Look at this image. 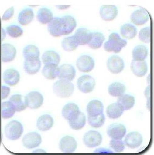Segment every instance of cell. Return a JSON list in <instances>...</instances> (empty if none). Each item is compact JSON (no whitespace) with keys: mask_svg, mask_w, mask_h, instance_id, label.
<instances>
[{"mask_svg":"<svg viewBox=\"0 0 154 155\" xmlns=\"http://www.w3.org/2000/svg\"><path fill=\"white\" fill-rule=\"evenodd\" d=\"M127 45L126 40L121 38L118 33L113 32L110 34L108 41L104 44V49L108 52L118 53Z\"/></svg>","mask_w":154,"mask_h":155,"instance_id":"6da1fadb","label":"cell"},{"mask_svg":"<svg viewBox=\"0 0 154 155\" xmlns=\"http://www.w3.org/2000/svg\"><path fill=\"white\" fill-rule=\"evenodd\" d=\"M75 90L72 82L66 80H59L54 82L53 90L57 97L61 98H67L71 97Z\"/></svg>","mask_w":154,"mask_h":155,"instance_id":"7a4b0ae2","label":"cell"},{"mask_svg":"<svg viewBox=\"0 0 154 155\" xmlns=\"http://www.w3.org/2000/svg\"><path fill=\"white\" fill-rule=\"evenodd\" d=\"M23 133V127L19 121H11L5 126V135L10 140H18L21 137Z\"/></svg>","mask_w":154,"mask_h":155,"instance_id":"3957f363","label":"cell"},{"mask_svg":"<svg viewBox=\"0 0 154 155\" xmlns=\"http://www.w3.org/2000/svg\"><path fill=\"white\" fill-rule=\"evenodd\" d=\"M25 102L27 107L30 109H37L43 104L44 98L41 93L32 91L25 97Z\"/></svg>","mask_w":154,"mask_h":155,"instance_id":"277c9868","label":"cell"},{"mask_svg":"<svg viewBox=\"0 0 154 155\" xmlns=\"http://www.w3.org/2000/svg\"><path fill=\"white\" fill-rule=\"evenodd\" d=\"M78 90L83 93L93 92L96 86L95 79L91 75H83L78 78L77 81Z\"/></svg>","mask_w":154,"mask_h":155,"instance_id":"5b68a950","label":"cell"},{"mask_svg":"<svg viewBox=\"0 0 154 155\" xmlns=\"http://www.w3.org/2000/svg\"><path fill=\"white\" fill-rule=\"evenodd\" d=\"M76 72L73 66L64 64L58 67L57 78L60 80H66L71 82L76 76Z\"/></svg>","mask_w":154,"mask_h":155,"instance_id":"8992f818","label":"cell"},{"mask_svg":"<svg viewBox=\"0 0 154 155\" xmlns=\"http://www.w3.org/2000/svg\"><path fill=\"white\" fill-rule=\"evenodd\" d=\"M125 62L122 58L118 56H111L107 61L108 70L115 74L122 72L125 68Z\"/></svg>","mask_w":154,"mask_h":155,"instance_id":"52a82bcc","label":"cell"},{"mask_svg":"<svg viewBox=\"0 0 154 155\" xmlns=\"http://www.w3.org/2000/svg\"><path fill=\"white\" fill-rule=\"evenodd\" d=\"M76 64L78 70L84 73L91 72L95 65L94 59L88 55H82L79 57L76 61Z\"/></svg>","mask_w":154,"mask_h":155,"instance_id":"ba28073f","label":"cell"},{"mask_svg":"<svg viewBox=\"0 0 154 155\" xmlns=\"http://www.w3.org/2000/svg\"><path fill=\"white\" fill-rule=\"evenodd\" d=\"M0 54L2 62L10 63L14 60L17 54V50L11 44H3L1 46Z\"/></svg>","mask_w":154,"mask_h":155,"instance_id":"9c48e42d","label":"cell"},{"mask_svg":"<svg viewBox=\"0 0 154 155\" xmlns=\"http://www.w3.org/2000/svg\"><path fill=\"white\" fill-rule=\"evenodd\" d=\"M102 142V136L97 131H89L83 137V142L88 148H95L100 145Z\"/></svg>","mask_w":154,"mask_h":155,"instance_id":"30bf717a","label":"cell"},{"mask_svg":"<svg viewBox=\"0 0 154 155\" xmlns=\"http://www.w3.org/2000/svg\"><path fill=\"white\" fill-rule=\"evenodd\" d=\"M47 29L50 35L54 37L63 36V27L61 17H54L48 24Z\"/></svg>","mask_w":154,"mask_h":155,"instance_id":"8fae6325","label":"cell"},{"mask_svg":"<svg viewBox=\"0 0 154 155\" xmlns=\"http://www.w3.org/2000/svg\"><path fill=\"white\" fill-rule=\"evenodd\" d=\"M100 15L105 21H111L118 16V9L115 5H103L100 9Z\"/></svg>","mask_w":154,"mask_h":155,"instance_id":"7c38bea8","label":"cell"},{"mask_svg":"<svg viewBox=\"0 0 154 155\" xmlns=\"http://www.w3.org/2000/svg\"><path fill=\"white\" fill-rule=\"evenodd\" d=\"M41 142V136L36 132L27 134L22 140V143L24 147L29 149L38 147Z\"/></svg>","mask_w":154,"mask_h":155,"instance_id":"4fadbf2b","label":"cell"},{"mask_svg":"<svg viewBox=\"0 0 154 155\" xmlns=\"http://www.w3.org/2000/svg\"><path fill=\"white\" fill-rule=\"evenodd\" d=\"M77 147V143L75 139L70 136H66L62 138L59 143L60 149L64 153H74Z\"/></svg>","mask_w":154,"mask_h":155,"instance_id":"5bb4252c","label":"cell"},{"mask_svg":"<svg viewBox=\"0 0 154 155\" xmlns=\"http://www.w3.org/2000/svg\"><path fill=\"white\" fill-rule=\"evenodd\" d=\"M127 132L125 126L121 124H113L107 129V134L114 140H122Z\"/></svg>","mask_w":154,"mask_h":155,"instance_id":"9a60e30c","label":"cell"},{"mask_svg":"<svg viewBox=\"0 0 154 155\" xmlns=\"http://www.w3.org/2000/svg\"><path fill=\"white\" fill-rule=\"evenodd\" d=\"M3 79L7 85L14 86L20 81V73L14 68H9L3 73Z\"/></svg>","mask_w":154,"mask_h":155,"instance_id":"2e32d148","label":"cell"},{"mask_svg":"<svg viewBox=\"0 0 154 155\" xmlns=\"http://www.w3.org/2000/svg\"><path fill=\"white\" fill-rule=\"evenodd\" d=\"M143 142V137L141 134L136 131L128 134L125 136L124 143L128 148L136 149L141 145Z\"/></svg>","mask_w":154,"mask_h":155,"instance_id":"e0dca14e","label":"cell"},{"mask_svg":"<svg viewBox=\"0 0 154 155\" xmlns=\"http://www.w3.org/2000/svg\"><path fill=\"white\" fill-rule=\"evenodd\" d=\"M130 19L136 25H143L148 22L149 14L144 9L136 10L130 15Z\"/></svg>","mask_w":154,"mask_h":155,"instance_id":"ac0fdd59","label":"cell"},{"mask_svg":"<svg viewBox=\"0 0 154 155\" xmlns=\"http://www.w3.org/2000/svg\"><path fill=\"white\" fill-rule=\"evenodd\" d=\"M131 70L135 75L141 78L146 75L148 67L145 61H135L132 60L130 65Z\"/></svg>","mask_w":154,"mask_h":155,"instance_id":"d6986e66","label":"cell"},{"mask_svg":"<svg viewBox=\"0 0 154 155\" xmlns=\"http://www.w3.org/2000/svg\"><path fill=\"white\" fill-rule=\"evenodd\" d=\"M80 112L77 104L71 102L66 104L62 110V115L67 121H69L75 117Z\"/></svg>","mask_w":154,"mask_h":155,"instance_id":"ffe728a7","label":"cell"},{"mask_svg":"<svg viewBox=\"0 0 154 155\" xmlns=\"http://www.w3.org/2000/svg\"><path fill=\"white\" fill-rule=\"evenodd\" d=\"M79 45H88L92 36V32L85 28H80L76 30L74 35Z\"/></svg>","mask_w":154,"mask_h":155,"instance_id":"44dd1931","label":"cell"},{"mask_svg":"<svg viewBox=\"0 0 154 155\" xmlns=\"http://www.w3.org/2000/svg\"><path fill=\"white\" fill-rule=\"evenodd\" d=\"M104 106L102 102L98 100H93L88 103L87 111L89 116H96L103 114Z\"/></svg>","mask_w":154,"mask_h":155,"instance_id":"7402d4cb","label":"cell"},{"mask_svg":"<svg viewBox=\"0 0 154 155\" xmlns=\"http://www.w3.org/2000/svg\"><path fill=\"white\" fill-rule=\"evenodd\" d=\"M54 119L48 114L40 116L37 121V127L39 130L46 131L49 130L54 125Z\"/></svg>","mask_w":154,"mask_h":155,"instance_id":"603a6c76","label":"cell"},{"mask_svg":"<svg viewBox=\"0 0 154 155\" xmlns=\"http://www.w3.org/2000/svg\"><path fill=\"white\" fill-rule=\"evenodd\" d=\"M63 27V36L71 34L77 26V22L74 17L70 15H66L61 17Z\"/></svg>","mask_w":154,"mask_h":155,"instance_id":"cb8c5ba5","label":"cell"},{"mask_svg":"<svg viewBox=\"0 0 154 155\" xmlns=\"http://www.w3.org/2000/svg\"><path fill=\"white\" fill-rule=\"evenodd\" d=\"M41 59L44 65L55 64L58 65L61 61L60 54L54 50H48L44 52L42 56Z\"/></svg>","mask_w":154,"mask_h":155,"instance_id":"d4e9b609","label":"cell"},{"mask_svg":"<svg viewBox=\"0 0 154 155\" xmlns=\"http://www.w3.org/2000/svg\"><path fill=\"white\" fill-rule=\"evenodd\" d=\"M39 48L33 44L28 45L23 50V55L26 61H34L39 59Z\"/></svg>","mask_w":154,"mask_h":155,"instance_id":"484cf974","label":"cell"},{"mask_svg":"<svg viewBox=\"0 0 154 155\" xmlns=\"http://www.w3.org/2000/svg\"><path fill=\"white\" fill-rule=\"evenodd\" d=\"M124 109L118 102L109 104L107 108V115L111 119H117L122 115Z\"/></svg>","mask_w":154,"mask_h":155,"instance_id":"4316f807","label":"cell"},{"mask_svg":"<svg viewBox=\"0 0 154 155\" xmlns=\"http://www.w3.org/2000/svg\"><path fill=\"white\" fill-rule=\"evenodd\" d=\"M41 67V62L39 59L34 61H26L24 62V70L28 74L34 75L39 72Z\"/></svg>","mask_w":154,"mask_h":155,"instance_id":"83f0119b","label":"cell"},{"mask_svg":"<svg viewBox=\"0 0 154 155\" xmlns=\"http://www.w3.org/2000/svg\"><path fill=\"white\" fill-rule=\"evenodd\" d=\"M36 18L40 23L48 24L54 17L53 14L50 10L47 8L43 7L37 11Z\"/></svg>","mask_w":154,"mask_h":155,"instance_id":"f1b7e54d","label":"cell"},{"mask_svg":"<svg viewBox=\"0 0 154 155\" xmlns=\"http://www.w3.org/2000/svg\"><path fill=\"white\" fill-rule=\"evenodd\" d=\"M34 13L31 8H26L20 12L18 16V22L22 25H27L32 22Z\"/></svg>","mask_w":154,"mask_h":155,"instance_id":"f546056e","label":"cell"},{"mask_svg":"<svg viewBox=\"0 0 154 155\" xmlns=\"http://www.w3.org/2000/svg\"><path fill=\"white\" fill-rule=\"evenodd\" d=\"M105 41V37L100 32H92V36L88 45L93 50H97L100 48Z\"/></svg>","mask_w":154,"mask_h":155,"instance_id":"4dcf8cb0","label":"cell"},{"mask_svg":"<svg viewBox=\"0 0 154 155\" xmlns=\"http://www.w3.org/2000/svg\"><path fill=\"white\" fill-rule=\"evenodd\" d=\"M120 32L123 38L131 39L137 35V28L131 23H125L120 28Z\"/></svg>","mask_w":154,"mask_h":155,"instance_id":"1f68e13d","label":"cell"},{"mask_svg":"<svg viewBox=\"0 0 154 155\" xmlns=\"http://www.w3.org/2000/svg\"><path fill=\"white\" fill-rule=\"evenodd\" d=\"M148 55V50L143 45H138L133 48L132 51V58L134 61H144Z\"/></svg>","mask_w":154,"mask_h":155,"instance_id":"d6a6232c","label":"cell"},{"mask_svg":"<svg viewBox=\"0 0 154 155\" xmlns=\"http://www.w3.org/2000/svg\"><path fill=\"white\" fill-rule=\"evenodd\" d=\"M117 102L122 106L124 110H128L134 106L135 99L132 95L124 94L118 97Z\"/></svg>","mask_w":154,"mask_h":155,"instance_id":"836d02e7","label":"cell"},{"mask_svg":"<svg viewBox=\"0 0 154 155\" xmlns=\"http://www.w3.org/2000/svg\"><path fill=\"white\" fill-rule=\"evenodd\" d=\"M58 65L55 64L44 65L42 68V74L48 80H54L57 78Z\"/></svg>","mask_w":154,"mask_h":155,"instance_id":"e575fe53","label":"cell"},{"mask_svg":"<svg viewBox=\"0 0 154 155\" xmlns=\"http://www.w3.org/2000/svg\"><path fill=\"white\" fill-rule=\"evenodd\" d=\"M126 87L123 84L120 82H113L108 87L109 94L114 97H120L125 94Z\"/></svg>","mask_w":154,"mask_h":155,"instance_id":"d590c367","label":"cell"},{"mask_svg":"<svg viewBox=\"0 0 154 155\" xmlns=\"http://www.w3.org/2000/svg\"><path fill=\"white\" fill-rule=\"evenodd\" d=\"M68 123L70 127L74 130H81V129L83 128L86 124V116L83 113L80 111L75 117H74L70 121H68Z\"/></svg>","mask_w":154,"mask_h":155,"instance_id":"8d00e7d4","label":"cell"},{"mask_svg":"<svg viewBox=\"0 0 154 155\" xmlns=\"http://www.w3.org/2000/svg\"><path fill=\"white\" fill-rule=\"evenodd\" d=\"M9 101L14 105L16 111H23L27 107L25 102V97L22 95L19 94L12 95L10 97Z\"/></svg>","mask_w":154,"mask_h":155,"instance_id":"74e56055","label":"cell"},{"mask_svg":"<svg viewBox=\"0 0 154 155\" xmlns=\"http://www.w3.org/2000/svg\"><path fill=\"white\" fill-rule=\"evenodd\" d=\"M78 45V42L74 35L66 37L62 41V48L64 51L67 52L75 51Z\"/></svg>","mask_w":154,"mask_h":155,"instance_id":"f35d334b","label":"cell"},{"mask_svg":"<svg viewBox=\"0 0 154 155\" xmlns=\"http://www.w3.org/2000/svg\"><path fill=\"white\" fill-rule=\"evenodd\" d=\"M14 105L9 101L3 102L1 104V116L3 119L12 118L16 112Z\"/></svg>","mask_w":154,"mask_h":155,"instance_id":"ab89813d","label":"cell"},{"mask_svg":"<svg viewBox=\"0 0 154 155\" xmlns=\"http://www.w3.org/2000/svg\"><path fill=\"white\" fill-rule=\"evenodd\" d=\"M105 121V116L103 113L96 116H91L88 115V124L93 128H100L104 124Z\"/></svg>","mask_w":154,"mask_h":155,"instance_id":"60d3db41","label":"cell"},{"mask_svg":"<svg viewBox=\"0 0 154 155\" xmlns=\"http://www.w3.org/2000/svg\"><path fill=\"white\" fill-rule=\"evenodd\" d=\"M6 32L11 37L16 38L22 36L23 34V30L20 26L12 24L7 27Z\"/></svg>","mask_w":154,"mask_h":155,"instance_id":"b9f144b4","label":"cell"},{"mask_svg":"<svg viewBox=\"0 0 154 155\" xmlns=\"http://www.w3.org/2000/svg\"><path fill=\"white\" fill-rule=\"evenodd\" d=\"M150 27H147L142 28L139 32V38L141 41L145 43H149L150 42Z\"/></svg>","mask_w":154,"mask_h":155,"instance_id":"7bdbcfd3","label":"cell"},{"mask_svg":"<svg viewBox=\"0 0 154 155\" xmlns=\"http://www.w3.org/2000/svg\"><path fill=\"white\" fill-rule=\"evenodd\" d=\"M110 147L116 153H121L125 150V144L122 140H110Z\"/></svg>","mask_w":154,"mask_h":155,"instance_id":"ee69618b","label":"cell"},{"mask_svg":"<svg viewBox=\"0 0 154 155\" xmlns=\"http://www.w3.org/2000/svg\"><path fill=\"white\" fill-rule=\"evenodd\" d=\"M14 14V7H11L6 10L5 12H4L2 17V20L5 21H8L12 18Z\"/></svg>","mask_w":154,"mask_h":155,"instance_id":"f6af8a7d","label":"cell"},{"mask_svg":"<svg viewBox=\"0 0 154 155\" xmlns=\"http://www.w3.org/2000/svg\"><path fill=\"white\" fill-rule=\"evenodd\" d=\"M92 155H115L113 151L105 149V148H99L94 151Z\"/></svg>","mask_w":154,"mask_h":155,"instance_id":"bcb514c9","label":"cell"},{"mask_svg":"<svg viewBox=\"0 0 154 155\" xmlns=\"http://www.w3.org/2000/svg\"><path fill=\"white\" fill-rule=\"evenodd\" d=\"M10 88L6 86H2L0 87V98L5 99L10 94Z\"/></svg>","mask_w":154,"mask_h":155,"instance_id":"7dc6e473","label":"cell"},{"mask_svg":"<svg viewBox=\"0 0 154 155\" xmlns=\"http://www.w3.org/2000/svg\"><path fill=\"white\" fill-rule=\"evenodd\" d=\"M32 155H48L47 154L46 151L42 149H37L35 150L33 153Z\"/></svg>","mask_w":154,"mask_h":155,"instance_id":"c3c4849f","label":"cell"},{"mask_svg":"<svg viewBox=\"0 0 154 155\" xmlns=\"http://www.w3.org/2000/svg\"><path fill=\"white\" fill-rule=\"evenodd\" d=\"M144 95L147 100L150 99V86L149 85L148 87L145 88L144 91Z\"/></svg>","mask_w":154,"mask_h":155,"instance_id":"681fc988","label":"cell"},{"mask_svg":"<svg viewBox=\"0 0 154 155\" xmlns=\"http://www.w3.org/2000/svg\"><path fill=\"white\" fill-rule=\"evenodd\" d=\"M70 5H57L56 7L59 10H66L70 7Z\"/></svg>","mask_w":154,"mask_h":155,"instance_id":"f907efd6","label":"cell"},{"mask_svg":"<svg viewBox=\"0 0 154 155\" xmlns=\"http://www.w3.org/2000/svg\"><path fill=\"white\" fill-rule=\"evenodd\" d=\"M5 36H6V32L5 30L3 28H1V31L0 30V38L2 39V41H3V39L5 38Z\"/></svg>","mask_w":154,"mask_h":155,"instance_id":"816d5d0a","label":"cell"},{"mask_svg":"<svg viewBox=\"0 0 154 155\" xmlns=\"http://www.w3.org/2000/svg\"><path fill=\"white\" fill-rule=\"evenodd\" d=\"M147 106L148 109L150 110V99L148 100V101H147Z\"/></svg>","mask_w":154,"mask_h":155,"instance_id":"f5cc1de1","label":"cell"},{"mask_svg":"<svg viewBox=\"0 0 154 155\" xmlns=\"http://www.w3.org/2000/svg\"><path fill=\"white\" fill-rule=\"evenodd\" d=\"M1 136H0V144H1Z\"/></svg>","mask_w":154,"mask_h":155,"instance_id":"db71d44e","label":"cell"}]
</instances>
